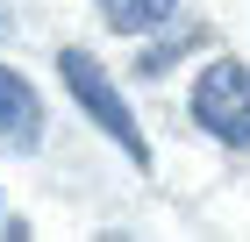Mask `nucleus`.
<instances>
[{
  "label": "nucleus",
  "instance_id": "5",
  "mask_svg": "<svg viewBox=\"0 0 250 242\" xmlns=\"http://www.w3.org/2000/svg\"><path fill=\"white\" fill-rule=\"evenodd\" d=\"M193 43H200V36H172V43H150L136 72H143V78H157V72H172V64H179V50H193Z\"/></svg>",
  "mask_w": 250,
  "mask_h": 242
},
{
  "label": "nucleus",
  "instance_id": "4",
  "mask_svg": "<svg viewBox=\"0 0 250 242\" xmlns=\"http://www.w3.org/2000/svg\"><path fill=\"white\" fill-rule=\"evenodd\" d=\"M179 15V0H100V21L115 29V36H150L165 21Z\"/></svg>",
  "mask_w": 250,
  "mask_h": 242
},
{
  "label": "nucleus",
  "instance_id": "3",
  "mask_svg": "<svg viewBox=\"0 0 250 242\" xmlns=\"http://www.w3.org/2000/svg\"><path fill=\"white\" fill-rule=\"evenodd\" d=\"M0 149H7V157L43 149V100H36V86H29L15 64H0Z\"/></svg>",
  "mask_w": 250,
  "mask_h": 242
},
{
  "label": "nucleus",
  "instance_id": "1",
  "mask_svg": "<svg viewBox=\"0 0 250 242\" xmlns=\"http://www.w3.org/2000/svg\"><path fill=\"white\" fill-rule=\"evenodd\" d=\"M58 78H64V93L79 100V114H86V121H93V129L107 135L122 157H129V164L150 171V143H143V129H136L129 100L115 93V78L100 72V57H93V50H79V43H64V50H58Z\"/></svg>",
  "mask_w": 250,
  "mask_h": 242
},
{
  "label": "nucleus",
  "instance_id": "2",
  "mask_svg": "<svg viewBox=\"0 0 250 242\" xmlns=\"http://www.w3.org/2000/svg\"><path fill=\"white\" fill-rule=\"evenodd\" d=\"M193 121L222 149H250V64H236V57L200 64V78H193Z\"/></svg>",
  "mask_w": 250,
  "mask_h": 242
},
{
  "label": "nucleus",
  "instance_id": "6",
  "mask_svg": "<svg viewBox=\"0 0 250 242\" xmlns=\"http://www.w3.org/2000/svg\"><path fill=\"white\" fill-rule=\"evenodd\" d=\"M0 36H7V15H0Z\"/></svg>",
  "mask_w": 250,
  "mask_h": 242
}]
</instances>
